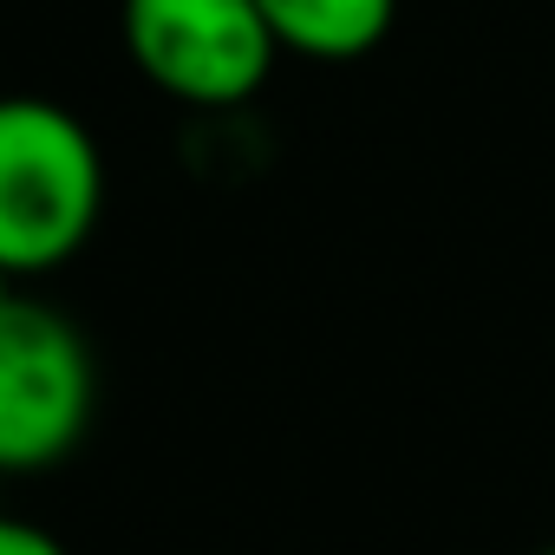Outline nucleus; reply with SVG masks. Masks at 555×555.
Wrapping results in <instances>:
<instances>
[{
	"label": "nucleus",
	"mask_w": 555,
	"mask_h": 555,
	"mask_svg": "<svg viewBox=\"0 0 555 555\" xmlns=\"http://www.w3.org/2000/svg\"><path fill=\"white\" fill-rule=\"evenodd\" d=\"M105 209V157L79 112L53 99H0V268L14 282L66 268Z\"/></svg>",
	"instance_id": "f257e3e1"
},
{
	"label": "nucleus",
	"mask_w": 555,
	"mask_h": 555,
	"mask_svg": "<svg viewBox=\"0 0 555 555\" xmlns=\"http://www.w3.org/2000/svg\"><path fill=\"white\" fill-rule=\"evenodd\" d=\"M92 347L60 308L34 295L0 308V477L53 470L73 457L92 425Z\"/></svg>",
	"instance_id": "f03ea898"
},
{
	"label": "nucleus",
	"mask_w": 555,
	"mask_h": 555,
	"mask_svg": "<svg viewBox=\"0 0 555 555\" xmlns=\"http://www.w3.org/2000/svg\"><path fill=\"white\" fill-rule=\"evenodd\" d=\"M131 66L190 112H235L274 73V34L255 0H125Z\"/></svg>",
	"instance_id": "7ed1b4c3"
},
{
	"label": "nucleus",
	"mask_w": 555,
	"mask_h": 555,
	"mask_svg": "<svg viewBox=\"0 0 555 555\" xmlns=\"http://www.w3.org/2000/svg\"><path fill=\"white\" fill-rule=\"evenodd\" d=\"M255 8L282 53L340 66V60H366L392 34L399 0H255Z\"/></svg>",
	"instance_id": "20e7f679"
},
{
	"label": "nucleus",
	"mask_w": 555,
	"mask_h": 555,
	"mask_svg": "<svg viewBox=\"0 0 555 555\" xmlns=\"http://www.w3.org/2000/svg\"><path fill=\"white\" fill-rule=\"evenodd\" d=\"M0 555H73L47 522H27V516H0Z\"/></svg>",
	"instance_id": "39448f33"
},
{
	"label": "nucleus",
	"mask_w": 555,
	"mask_h": 555,
	"mask_svg": "<svg viewBox=\"0 0 555 555\" xmlns=\"http://www.w3.org/2000/svg\"><path fill=\"white\" fill-rule=\"evenodd\" d=\"M14 301H21V282H14L8 268H0V308H14Z\"/></svg>",
	"instance_id": "423d86ee"
},
{
	"label": "nucleus",
	"mask_w": 555,
	"mask_h": 555,
	"mask_svg": "<svg viewBox=\"0 0 555 555\" xmlns=\"http://www.w3.org/2000/svg\"><path fill=\"white\" fill-rule=\"evenodd\" d=\"M535 555H555V542H548V548H535Z\"/></svg>",
	"instance_id": "0eeeda50"
}]
</instances>
